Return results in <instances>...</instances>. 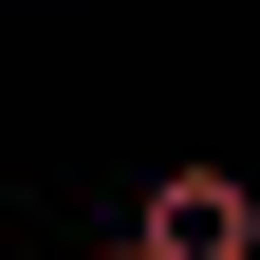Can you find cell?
Here are the masks:
<instances>
[{
	"label": "cell",
	"instance_id": "cell-1",
	"mask_svg": "<svg viewBox=\"0 0 260 260\" xmlns=\"http://www.w3.org/2000/svg\"><path fill=\"white\" fill-rule=\"evenodd\" d=\"M112 260H260V186H242V168H168L149 205H130Z\"/></svg>",
	"mask_w": 260,
	"mask_h": 260
}]
</instances>
